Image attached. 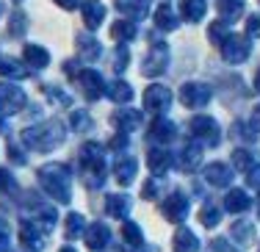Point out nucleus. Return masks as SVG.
Segmentation results:
<instances>
[{"mask_svg":"<svg viewBox=\"0 0 260 252\" xmlns=\"http://www.w3.org/2000/svg\"><path fill=\"white\" fill-rule=\"evenodd\" d=\"M249 53H252V45L244 36H227V39L221 42V56L230 61V64H241Z\"/></svg>","mask_w":260,"mask_h":252,"instance_id":"obj_1","label":"nucleus"},{"mask_svg":"<svg viewBox=\"0 0 260 252\" xmlns=\"http://www.w3.org/2000/svg\"><path fill=\"white\" fill-rule=\"evenodd\" d=\"M185 213V200L183 197H172L169 200V205H166V216H172V219H177V216H183Z\"/></svg>","mask_w":260,"mask_h":252,"instance_id":"obj_12","label":"nucleus"},{"mask_svg":"<svg viewBox=\"0 0 260 252\" xmlns=\"http://www.w3.org/2000/svg\"><path fill=\"white\" fill-rule=\"evenodd\" d=\"M155 25H158L160 30H172V28H177V14L172 11V6H169V3L158 6V11H155Z\"/></svg>","mask_w":260,"mask_h":252,"instance_id":"obj_6","label":"nucleus"},{"mask_svg":"<svg viewBox=\"0 0 260 252\" xmlns=\"http://www.w3.org/2000/svg\"><path fill=\"white\" fill-rule=\"evenodd\" d=\"M119 9L125 14H130L133 20H141L150 11V0H119Z\"/></svg>","mask_w":260,"mask_h":252,"instance_id":"obj_7","label":"nucleus"},{"mask_svg":"<svg viewBox=\"0 0 260 252\" xmlns=\"http://www.w3.org/2000/svg\"><path fill=\"white\" fill-rule=\"evenodd\" d=\"M114 36H116V39H133V36H136V25H130V22H116V25H114Z\"/></svg>","mask_w":260,"mask_h":252,"instance_id":"obj_15","label":"nucleus"},{"mask_svg":"<svg viewBox=\"0 0 260 252\" xmlns=\"http://www.w3.org/2000/svg\"><path fill=\"white\" fill-rule=\"evenodd\" d=\"M205 175H208L210 183H216V186H219V183H230V169L221 167V164H213V167H208Z\"/></svg>","mask_w":260,"mask_h":252,"instance_id":"obj_10","label":"nucleus"},{"mask_svg":"<svg viewBox=\"0 0 260 252\" xmlns=\"http://www.w3.org/2000/svg\"><path fill=\"white\" fill-rule=\"evenodd\" d=\"M180 11H183L185 20L197 22V20H202V14H205V3H202V0H183Z\"/></svg>","mask_w":260,"mask_h":252,"instance_id":"obj_8","label":"nucleus"},{"mask_svg":"<svg viewBox=\"0 0 260 252\" xmlns=\"http://www.w3.org/2000/svg\"><path fill=\"white\" fill-rule=\"evenodd\" d=\"M208 34H210V39H213V42H224L227 36H230V25L219 20V22H213V25H210Z\"/></svg>","mask_w":260,"mask_h":252,"instance_id":"obj_14","label":"nucleus"},{"mask_svg":"<svg viewBox=\"0 0 260 252\" xmlns=\"http://www.w3.org/2000/svg\"><path fill=\"white\" fill-rule=\"evenodd\" d=\"M257 89H260V72H257Z\"/></svg>","mask_w":260,"mask_h":252,"instance_id":"obj_19","label":"nucleus"},{"mask_svg":"<svg viewBox=\"0 0 260 252\" xmlns=\"http://www.w3.org/2000/svg\"><path fill=\"white\" fill-rule=\"evenodd\" d=\"M191 128H194V133L205 136L208 141H216V139H219V125H216L210 116H200V119H194V122H191Z\"/></svg>","mask_w":260,"mask_h":252,"instance_id":"obj_5","label":"nucleus"},{"mask_svg":"<svg viewBox=\"0 0 260 252\" xmlns=\"http://www.w3.org/2000/svg\"><path fill=\"white\" fill-rule=\"evenodd\" d=\"M224 205L230 208V211H241V208H246V194H241V192H233V194L224 200Z\"/></svg>","mask_w":260,"mask_h":252,"instance_id":"obj_16","label":"nucleus"},{"mask_svg":"<svg viewBox=\"0 0 260 252\" xmlns=\"http://www.w3.org/2000/svg\"><path fill=\"white\" fill-rule=\"evenodd\" d=\"M111 94H114L116 100H130V94H133V91H130L127 83H114V86H111Z\"/></svg>","mask_w":260,"mask_h":252,"instance_id":"obj_17","label":"nucleus"},{"mask_svg":"<svg viewBox=\"0 0 260 252\" xmlns=\"http://www.w3.org/2000/svg\"><path fill=\"white\" fill-rule=\"evenodd\" d=\"M175 247H177V252H197V238L191 236L188 230H180V236H177V241H175Z\"/></svg>","mask_w":260,"mask_h":252,"instance_id":"obj_11","label":"nucleus"},{"mask_svg":"<svg viewBox=\"0 0 260 252\" xmlns=\"http://www.w3.org/2000/svg\"><path fill=\"white\" fill-rule=\"evenodd\" d=\"M180 100H183V106H188V108H200L210 100V89L205 83H185L180 89Z\"/></svg>","mask_w":260,"mask_h":252,"instance_id":"obj_3","label":"nucleus"},{"mask_svg":"<svg viewBox=\"0 0 260 252\" xmlns=\"http://www.w3.org/2000/svg\"><path fill=\"white\" fill-rule=\"evenodd\" d=\"M219 11L227 20H235V17L244 11V0H219Z\"/></svg>","mask_w":260,"mask_h":252,"instance_id":"obj_9","label":"nucleus"},{"mask_svg":"<svg viewBox=\"0 0 260 252\" xmlns=\"http://www.w3.org/2000/svg\"><path fill=\"white\" fill-rule=\"evenodd\" d=\"M103 14H105V9L100 3H94V0L86 6V22H89V25H97V22L103 20Z\"/></svg>","mask_w":260,"mask_h":252,"instance_id":"obj_13","label":"nucleus"},{"mask_svg":"<svg viewBox=\"0 0 260 252\" xmlns=\"http://www.w3.org/2000/svg\"><path fill=\"white\" fill-rule=\"evenodd\" d=\"M169 103H172V91L166 89V86H150V89H147V94H144V106L150 108V111L164 114L166 108H169Z\"/></svg>","mask_w":260,"mask_h":252,"instance_id":"obj_4","label":"nucleus"},{"mask_svg":"<svg viewBox=\"0 0 260 252\" xmlns=\"http://www.w3.org/2000/svg\"><path fill=\"white\" fill-rule=\"evenodd\" d=\"M246 30H249V36H260V14H252L246 20Z\"/></svg>","mask_w":260,"mask_h":252,"instance_id":"obj_18","label":"nucleus"},{"mask_svg":"<svg viewBox=\"0 0 260 252\" xmlns=\"http://www.w3.org/2000/svg\"><path fill=\"white\" fill-rule=\"evenodd\" d=\"M166 64H169V47L158 42V45H152V50L144 58V75H160L166 70Z\"/></svg>","mask_w":260,"mask_h":252,"instance_id":"obj_2","label":"nucleus"}]
</instances>
